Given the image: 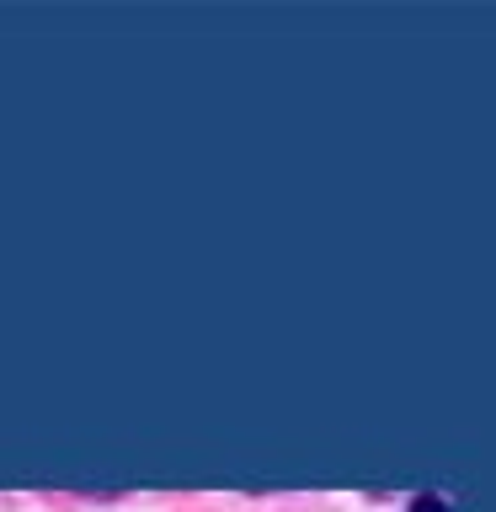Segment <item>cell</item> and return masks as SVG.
Listing matches in <instances>:
<instances>
[{
	"label": "cell",
	"instance_id": "cell-1",
	"mask_svg": "<svg viewBox=\"0 0 496 512\" xmlns=\"http://www.w3.org/2000/svg\"><path fill=\"white\" fill-rule=\"evenodd\" d=\"M411 512H448V502H443V496H416Z\"/></svg>",
	"mask_w": 496,
	"mask_h": 512
}]
</instances>
